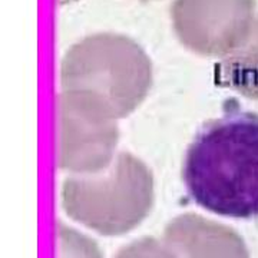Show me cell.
Masks as SVG:
<instances>
[{"instance_id":"cell-6","label":"cell","mask_w":258,"mask_h":258,"mask_svg":"<svg viewBox=\"0 0 258 258\" xmlns=\"http://www.w3.org/2000/svg\"><path fill=\"white\" fill-rule=\"evenodd\" d=\"M165 242L181 258H249L237 231L197 214H184L169 222Z\"/></svg>"},{"instance_id":"cell-9","label":"cell","mask_w":258,"mask_h":258,"mask_svg":"<svg viewBox=\"0 0 258 258\" xmlns=\"http://www.w3.org/2000/svg\"><path fill=\"white\" fill-rule=\"evenodd\" d=\"M116 258H179V255L168 244L145 237L120 249Z\"/></svg>"},{"instance_id":"cell-1","label":"cell","mask_w":258,"mask_h":258,"mask_svg":"<svg viewBox=\"0 0 258 258\" xmlns=\"http://www.w3.org/2000/svg\"><path fill=\"white\" fill-rule=\"evenodd\" d=\"M186 191L208 211L258 217V115L228 112L207 123L188 148L182 168Z\"/></svg>"},{"instance_id":"cell-2","label":"cell","mask_w":258,"mask_h":258,"mask_svg":"<svg viewBox=\"0 0 258 258\" xmlns=\"http://www.w3.org/2000/svg\"><path fill=\"white\" fill-rule=\"evenodd\" d=\"M62 89L93 95L115 118L138 106L152 83V64L137 42L96 33L75 43L60 63Z\"/></svg>"},{"instance_id":"cell-8","label":"cell","mask_w":258,"mask_h":258,"mask_svg":"<svg viewBox=\"0 0 258 258\" xmlns=\"http://www.w3.org/2000/svg\"><path fill=\"white\" fill-rule=\"evenodd\" d=\"M60 258H102L95 241L59 224Z\"/></svg>"},{"instance_id":"cell-4","label":"cell","mask_w":258,"mask_h":258,"mask_svg":"<svg viewBox=\"0 0 258 258\" xmlns=\"http://www.w3.org/2000/svg\"><path fill=\"white\" fill-rule=\"evenodd\" d=\"M118 141L116 118L93 95H59V166L79 174L109 166Z\"/></svg>"},{"instance_id":"cell-5","label":"cell","mask_w":258,"mask_h":258,"mask_svg":"<svg viewBox=\"0 0 258 258\" xmlns=\"http://www.w3.org/2000/svg\"><path fill=\"white\" fill-rule=\"evenodd\" d=\"M255 8V0H174L171 20L186 49L224 59L248 36Z\"/></svg>"},{"instance_id":"cell-7","label":"cell","mask_w":258,"mask_h":258,"mask_svg":"<svg viewBox=\"0 0 258 258\" xmlns=\"http://www.w3.org/2000/svg\"><path fill=\"white\" fill-rule=\"evenodd\" d=\"M218 78L224 86L258 99V16L241 46L221 60Z\"/></svg>"},{"instance_id":"cell-3","label":"cell","mask_w":258,"mask_h":258,"mask_svg":"<svg viewBox=\"0 0 258 258\" xmlns=\"http://www.w3.org/2000/svg\"><path fill=\"white\" fill-rule=\"evenodd\" d=\"M152 201V174L128 152H120L102 174L68 178L62 188L66 214L103 235H120L135 228Z\"/></svg>"}]
</instances>
